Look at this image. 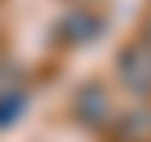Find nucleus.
<instances>
[{
  "instance_id": "6",
  "label": "nucleus",
  "mask_w": 151,
  "mask_h": 142,
  "mask_svg": "<svg viewBox=\"0 0 151 142\" xmlns=\"http://www.w3.org/2000/svg\"><path fill=\"white\" fill-rule=\"evenodd\" d=\"M22 89V76H18V62H0V98H9Z\"/></svg>"
},
{
  "instance_id": "4",
  "label": "nucleus",
  "mask_w": 151,
  "mask_h": 142,
  "mask_svg": "<svg viewBox=\"0 0 151 142\" xmlns=\"http://www.w3.org/2000/svg\"><path fill=\"white\" fill-rule=\"evenodd\" d=\"M116 138H120V142H151V111H133V115H124L120 129H116Z\"/></svg>"
},
{
  "instance_id": "2",
  "label": "nucleus",
  "mask_w": 151,
  "mask_h": 142,
  "mask_svg": "<svg viewBox=\"0 0 151 142\" xmlns=\"http://www.w3.org/2000/svg\"><path fill=\"white\" fill-rule=\"evenodd\" d=\"M76 120L80 124H89V129H107L111 120H116V107H111V93H107V85H85L80 93H76Z\"/></svg>"
},
{
  "instance_id": "5",
  "label": "nucleus",
  "mask_w": 151,
  "mask_h": 142,
  "mask_svg": "<svg viewBox=\"0 0 151 142\" xmlns=\"http://www.w3.org/2000/svg\"><path fill=\"white\" fill-rule=\"evenodd\" d=\"M22 111H27V89H18V93H9V98H0V129L18 124Z\"/></svg>"
},
{
  "instance_id": "1",
  "label": "nucleus",
  "mask_w": 151,
  "mask_h": 142,
  "mask_svg": "<svg viewBox=\"0 0 151 142\" xmlns=\"http://www.w3.org/2000/svg\"><path fill=\"white\" fill-rule=\"evenodd\" d=\"M116 67H120V80H124L129 93H138V98L151 93V40H147V36L129 40V44L120 49Z\"/></svg>"
},
{
  "instance_id": "3",
  "label": "nucleus",
  "mask_w": 151,
  "mask_h": 142,
  "mask_svg": "<svg viewBox=\"0 0 151 142\" xmlns=\"http://www.w3.org/2000/svg\"><path fill=\"white\" fill-rule=\"evenodd\" d=\"M102 14L98 9H85V5H76L62 22H58V36H62V44H93L98 36H102Z\"/></svg>"
}]
</instances>
